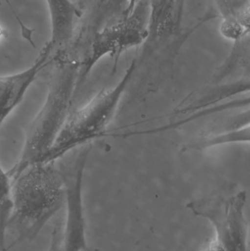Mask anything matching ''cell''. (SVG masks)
Masks as SVG:
<instances>
[{
	"label": "cell",
	"instance_id": "7a4b0ae2",
	"mask_svg": "<svg viewBox=\"0 0 250 251\" xmlns=\"http://www.w3.org/2000/svg\"><path fill=\"white\" fill-rule=\"evenodd\" d=\"M55 61L45 101L26 127L19 159L7 171L10 181L29 165L40 162L49 150L79 91L78 66L68 57H59Z\"/></svg>",
	"mask_w": 250,
	"mask_h": 251
},
{
	"label": "cell",
	"instance_id": "7c38bea8",
	"mask_svg": "<svg viewBox=\"0 0 250 251\" xmlns=\"http://www.w3.org/2000/svg\"><path fill=\"white\" fill-rule=\"evenodd\" d=\"M1 27H0V37H1Z\"/></svg>",
	"mask_w": 250,
	"mask_h": 251
},
{
	"label": "cell",
	"instance_id": "ba28073f",
	"mask_svg": "<svg viewBox=\"0 0 250 251\" xmlns=\"http://www.w3.org/2000/svg\"><path fill=\"white\" fill-rule=\"evenodd\" d=\"M10 210V179L0 165V216L8 217Z\"/></svg>",
	"mask_w": 250,
	"mask_h": 251
},
{
	"label": "cell",
	"instance_id": "6da1fadb",
	"mask_svg": "<svg viewBox=\"0 0 250 251\" xmlns=\"http://www.w3.org/2000/svg\"><path fill=\"white\" fill-rule=\"evenodd\" d=\"M64 204V182L57 161L35 162L10 181L6 225L19 234L16 243L32 241Z\"/></svg>",
	"mask_w": 250,
	"mask_h": 251
},
{
	"label": "cell",
	"instance_id": "30bf717a",
	"mask_svg": "<svg viewBox=\"0 0 250 251\" xmlns=\"http://www.w3.org/2000/svg\"><path fill=\"white\" fill-rule=\"evenodd\" d=\"M202 251H226L223 248L217 243V240L214 239L212 241L206 245Z\"/></svg>",
	"mask_w": 250,
	"mask_h": 251
},
{
	"label": "cell",
	"instance_id": "277c9868",
	"mask_svg": "<svg viewBox=\"0 0 250 251\" xmlns=\"http://www.w3.org/2000/svg\"><path fill=\"white\" fill-rule=\"evenodd\" d=\"M246 203V191L230 184L189 202L186 207L195 216L207 220L212 225L215 240L225 251H248Z\"/></svg>",
	"mask_w": 250,
	"mask_h": 251
},
{
	"label": "cell",
	"instance_id": "52a82bcc",
	"mask_svg": "<svg viewBox=\"0 0 250 251\" xmlns=\"http://www.w3.org/2000/svg\"><path fill=\"white\" fill-rule=\"evenodd\" d=\"M240 126L232 127L220 131L205 133L198 136L189 142L183 149L188 151H201L229 143H249L250 138V123Z\"/></svg>",
	"mask_w": 250,
	"mask_h": 251
},
{
	"label": "cell",
	"instance_id": "5b68a950",
	"mask_svg": "<svg viewBox=\"0 0 250 251\" xmlns=\"http://www.w3.org/2000/svg\"><path fill=\"white\" fill-rule=\"evenodd\" d=\"M91 144L72 151L58 165L65 187L66 226L63 236L64 251H90L86 235L83 203V178Z\"/></svg>",
	"mask_w": 250,
	"mask_h": 251
},
{
	"label": "cell",
	"instance_id": "8992f818",
	"mask_svg": "<svg viewBox=\"0 0 250 251\" xmlns=\"http://www.w3.org/2000/svg\"><path fill=\"white\" fill-rule=\"evenodd\" d=\"M52 51V47L48 44L32 66L22 72L0 76V128L22 102L39 74L51 63Z\"/></svg>",
	"mask_w": 250,
	"mask_h": 251
},
{
	"label": "cell",
	"instance_id": "3957f363",
	"mask_svg": "<svg viewBox=\"0 0 250 251\" xmlns=\"http://www.w3.org/2000/svg\"><path fill=\"white\" fill-rule=\"evenodd\" d=\"M136 69V62L134 60L116 85L101 90L80 108L72 109L52 146L40 162H56L72 151L105 135Z\"/></svg>",
	"mask_w": 250,
	"mask_h": 251
},
{
	"label": "cell",
	"instance_id": "9c48e42d",
	"mask_svg": "<svg viewBox=\"0 0 250 251\" xmlns=\"http://www.w3.org/2000/svg\"><path fill=\"white\" fill-rule=\"evenodd\" d=\"M48 251H64L63 246V236L60 235L57 227H55L53 231L51 244Z\"/></svg>",
	"mask_w": 250,
	"mask_h": 251
},
{
	"label": "cell",
	"instance_id": "8fae6325",
	"mask_svg": "<svg viewBox=\"0 0 250 251\" xmlns=\"http://www.w3.org/2000/svg\"><path fill=\"white\" fill-rule=\"evenodd\" d=\"M10 247H11V246H10V247L7 248V249H5V248H4V246H0V251H7V250H8V249H10Z\"/></svg>",
	"mask_w": 250,
	"mask_h": 251
}]
</instances>
